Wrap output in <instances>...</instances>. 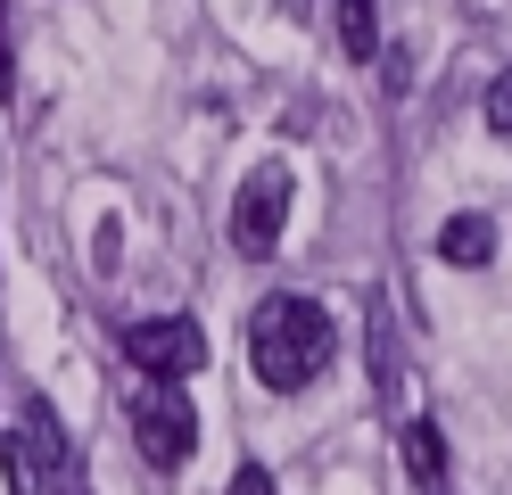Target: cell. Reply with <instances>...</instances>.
<instances>
[{
	"mask_svg": "<svg viewBox=\"0 0 512 495\" xmlns=\"http://www.w3.org/2000/svg\"><path fill=\"white\" fill-rule=\"evenodd\" d=\"M331 355H339V330L298 289H281V297H265V306L248 314V363H256V380H265L273 396L314 388V380L331 372Z\"/></svg>",
	"mask_w": 512,
	"mask_h": 495,
	"instance_id": "cell-1",
	"label": "cell"
},
{
	"mask_svg": "<svg viewBox=\"0 0 512 495\" xmlns=\"http://www.w3.org/2000/svg\"><path fill=\"white\" fill-rule=\"evenodd\" d=\"M124 421L141 438V462H157V471H182L190 446H199V413H190V396H174V380H149L124 405Z\"/></svg>",
	"mask_w": 512,
	"mask_h": 495,
	"instance_id": "cell-2",
	"label": "cell"
},
{
	"mask_svg": "<svg viewBox=\"0 0 512 495\" xmlns=\"http://www.w3.org/2000/svg\"><path fill=\"white\" fill-rule=\"evenodd\" d=\"M488 132L512 141V66H496V83H488Z\"/></svg>",
	"mask_w": 512,
	"mask_h": 495,
	"instance_id": "cell-9",
	"label": "cell"
},
{
	"mask_svg": "<svg viewBox=\"0 0 512 495\" xmlns=\"http://www.w3.org/2000/svg\"><path fill=\"white\" fill-rule=\"evenodd\" d=\"M124 355L141 363V380H190L207 363V330L190 314H149V322L124 330Z\"/></svg>",
	"mask_w": 512,
	"mask_h": 495,
	"instance_id": "cell-4",
	"label": "cell"
},
{
	"mask_svg": "<svg viewBox=\"0 0 512 495\" xmlns=\"http://www.w3.org/2000/svg\"><path fill=\"white\" fill-rule=\"evenodd\" d=\"M17 446L34 462V479H75V446H67V429H58L50 396H17Z\"/></svg>",
	"mask_w": 512,
	"mask_h": 495,
	"instance_id": "cell-5",
	"label": "cell"
},
{
	"mask_svg": "<svg viewBox=\"0 0 512 495\" xmlns=\"http://www.w3.org/2000/svg\"><path fill=\"white\" fill-rule=\"evenodd\" d=\"M223 495H273V471H265V462H240V471H232V487H223Z\"/></svg>",
	"mask_w": 512,
	"mask_h": 495,
	"instance_id": "cell-10",
	"label": "cell"
},
{
	"mask_svg": "<svg viewBox=\"0 0 512 495\" xmlns=\"http://www.w3.org/2000/svg\"><path fill=\"white\" fill-rule=\"evenodd\" d=\"M438 264H463V273L496 264V215H446L438 223Z\"/></svg>",
	"mask_w": 512,
	"mask_h": 495,
	"instance_id": "cell-6",
	"label": "cell"
},
{
	"mask_svg": "<svg viewBox=\"0 0 512 495\" xmlns=\"http://www.w3.org/2000/svg\"><path fill=\"white\" fill-rule=\"evenodd\" d=\"M290 231V165H256L232 198V248L240 256H273Z\"/></svg>",
	"mask_w": 512,
	"mask_h": 495,
	"instance_id": "cell-3",
	"label": "cell"
},
{
	"mask_svg": "<svg viewBox=\"0 0 512 495\" xmlns=\"http://www.w3.org/2000/svg\"><path fill=\"white\" fill-rule=\"evenodd\" d=\"M405 471H413V487L438 495V479H446V438H438L430 421H405Z\"/></svg>",
	"mask_w": 512,
	"mask_h": 495,
	"instance_id": "cell-7",
	"label": "cell"
},
{
	"mask_svg": "<svg viewBox=\"0 0 512 495\" xmlns=\"http://www.w3.org/2000/svg\"><path fill=\"white\" fill-rule=\"evenodd\" d=\"M339 50L356 58V66L380 58V17H372V0H339Z\"/></svg>",
	"mask_w": 512,
	"mask_h": 495,
	"instance_id": "cell-8",
	"label": "cell"
}]
</instances>
